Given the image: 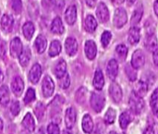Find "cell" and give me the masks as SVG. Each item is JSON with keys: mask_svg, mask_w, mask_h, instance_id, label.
I'll return each instance as SVG.
<instances>
[{"mask_svg": "<svg viewBox=\"0 0 158 134\" xmlns=\"http://www.w3.org/2000/svg\"><path fill=\"white\" fill-rule=\"evenodd\" d=\"M129 104H130L131 112L136 115L141 114L144 108V101L143 97L140 94H138L136 92L131 93V95L129 100Z\"/></svg>", "mask_w": 158, "mask_h": 134, "instance_id": "6da1fadb", "label": "cell"}, {"mask_svg": "<svg viewBox=\"0 0 158 134\" xmlns=\"http://www.w3.org/2000/svg\"><path fill=\"white\" fill-rule=\"evenodd\" d=\"M90 103H91V107L96 112V113H100L106 104V99L105 96L100 94V93H93L91 99H90Z\"/></svg>", "mask_w": 158, "mask_h": 134, "instance_id": "7a4b0ae2", "label": "cell"}, {"mask_svg": "<svg viewBox=\"0 0 158 134\" xmlns=\"http://www.w3.org/2000/svg\"><path fill=\"white\" fill-rule=\"evenodd\" d=\"M127 21H128V16L126 10L122 7L117 8L114 15V25L117 28H121L127 23Z\"/></svg>", "mask_w": 158, "mask_h": 134, "instance_id": "3957f363", "label": "cell"}, {"mask_svg": "<svg viewBox=\"0 0 158 134\" xmlns=\"http://www.w3.org/2000/svg\"><path fill=\"white\" fill-rule=\"evenodd\" d=\"M145 63V57H144V54L143 52L141 50V49H137L133 52L132 54V57H131V65L138 69L140 68H142Z\"/></svg>", "mask_w": 158, "mask_h": 134, "instance_id": "277c9868", "label": "cell"}, {"mask_svg": "<svg viewBox=\"0 0 158 134\" xmlns=\"http://www.w3.org/2000/svg\"><path fill=\"white\" fill-rule=\"evenodd\" d=\"M54 91H55V83L53 80L49 76H45L42 83V92L44 96L46 98L52 96Z\"/></svg>", "mask_w": 158, "mask_h": 134, "instance_id": "5b68a950", "label": "cell"}, {"mask_svg": "<svg viewBox=\"0 0 158 134\" xmlns=\"http://www.w3.org/2000/svg\"><path fill=\"white\" fill-rule=\"evenodd\" d=\"M109 94L115 103L118 104L121 102L122 97H123V93H122L121 87L119 86L118 83H117V82L111 83V85L109 87Z\"/></svg>", "mask_w": 158, "mask_h": 134, "instance_id": "8992f818", "label": "cell"}, {"mask_svg": "<svg viewBox=\"0 0 158 134\" xmlns=\"http://www.w3.org/2000/svg\"><path fill=\"white\" fill-rule=\"evenodd\" d=\"M23 50L22 43L19 38L15 37L10 43V55L12 57H19Z\"/></svg>", "mask_w": 158, "mask_h": 134, "instance_id": "52a82bcc", "label": "cell"}, {"mask_svg": "<svg viewBox=\"0 0 158 134\" xmlns=\"http://www.w3.org/2000/svg\"><path fill=\"white\" fill-rule=\"evenodd\" d=\"M96 15H97L98 19L102 23H106L109 19V11L105 3L101 2L98 5L97 9H96Z\"/></svg>", "mask_w": 158, "mask_h": 134, "instance_id": "ba28073f", "label": "cell"}, {"mask_svg": "<svg viewBox=\"0 0 158 134\" xmlns=\"http://www.w3.org/2000/svg\"><path fill=\"white\" fill-rule=\"evenodd\" d=\"M77 119L76 111L73 107H69L65 113V124L68 129H72Z\"/></svg>", "mask_w": 158, "mask_h": 134, "instance_id": "9c48e42d", "label": "cell"}, {"mask_svg": "<svg viewBox=\"0 0 158 134\" xmlns=\"http://www.w3.org/2000/svg\"><path fill=\"white\" fill-rule=\"evenodd\" d=\"M65 48H66V52L69 56L72 57V56L76 55V53L78 51L77 40L73 37H69L65 42Z\"/></svg>", "mask_w": 158, "mask_h": 134, "instance_id": "30bf717a", "label": "cell"}, {"mask_svg": "<svg viewBox=\"0 0 158 134\" xmlns=\"http://www.w3.org/2000/svg\"><path fill=\"white\" fill-rule=\"evenodd\" d=\"M84 51H85V55L88 59H90V60L94 59V57H96V53H97V47H96L95 43L92 40L87 41L85 43Z\"/></svg>", "mask_w": 158, "mask_h": 134, "instance_id": "8fae6325", "label": "cell"}, {"mask_svg": "<svg viewBox=\"0 0 158 134\" xmlns=\"http://www.w3.org/2000/svg\"><path fill=\"white\" fill-rule=\"evenodd\" d=\"M42 75V68L39 64H34L30 72H29V80L31 83L35 84L39 82Z\"/></svg>", "mask_w": 158, "mask_h": 134, "instance_id": "7c38bea8", "label": "cell"}, {"mask_svg": "<svg viewBox=\"0 0 158 134\" xmlns=\"http://www.w3.org/2000/svg\"><path fill=\"white\" fill-rule=\"evenodd\" d=\"M11 89L16 96H19L22 94L24 89V82L19 76H16L13 79L11 82Z\"/></svg>", "mask_w": 158, "mask_h": 134, "instance_id": "4fadbf2b", "label": "cell"}, {"mask_svg": "<svg viewBox=\"0 0 158 134\" xmlns=\"http://www.w3.org/2000/svg\"><path fill=\"white\" fill-rule=\"evenodd\" d=\"M106 72L108 77L114 81L118 73V63L116 59H111L109 60L108 64H107V68H106Z\"/></svg>", "mask_w": 158, "mask_h": 134, "instance_id": "5bb4252c", "label": "cell"}, {"mask_svg": "<svg viewBox=\"0 0 158 134\" xmlns=\"http://www.w3.org/2000/svg\"><path fill=\"white\" fill-rule=\"evenodd\" d=\"M145 46L150 51H155L157 48V39L154 31H149L145 38Z\"/></svg>", "mask_w": 158, "mask_h": 134, "instance_id": "9a60e30c", "label": "cell"}, {"mask_svg": "<svg viewBox=\"0 0 158 134\" xmlns=\"http://www.w3.org/2000/svg\"><path fill=\"white\" fill-rule=\"evenodd\" d=\"M141 39V31L140 29L137 26H132L131 29L129 31V36H128V41L131 44L134 45L139 43Z\"/></svg>", "mask_w": 158, "mask_h": 134, "instance_id": "2e32d148", "label": "cell"}, {"mask_svg": "<svg viewBox=\"0 0 158 134\" xmlns=\"http://www.w3.org/2000/svg\"><path fill=\"white\" fill-rule=\"evenodd\" d=\"M93 84H94V87L97 91H101L103 89V87L105 85V78H104V74L101 69H97L95 71Z\"/></svg>", "mask_w": 158, "mask_h": 134, "instance_id": "e0dca14e", "label": "cell"}, {"mask_svg": "<svg viewBox=\"0 0 158 134\" xmlns=\"http://www.w3.org/2000/svg\"><path fill=\"white\" fill-rule=\"evenodd\" d=\"M65 19L69 24L72 25L77 19V8L75 6H69L65 12Z\"/></svg>", "mask_w": 158, "mask_h": 134, "instance_id": "ac0fdd59", "label": "cell"}, {"mask_svg": "<svg viewBox=\"0 0 158 134\" xmlns=\"http://www.w3.org/2000/svg\"><path fill=\"white\" fill-rule=\"evenodd\" d=\"M84 28L86 30V31L92 33L94 32L96 28H97V21L95 19V18L93 15H88L85 19L84 21Z\"/></svg>", "mask_w": 158, "mask_h": 134, "instance_id": "d6986e66", "label": "cell"}, {"mask_svg": "<svg viewBox=\"0 0 158 134\" xmlns=\"http://www.w3.org/2000/svg\"><path fill=\"white\" fill-rule=\"evenodd\" d=\"M22 126L26 131H28L30 132H31L35 130V122H34V119H33L31 114L27 113L25 115V117L22 120Z\"/></svg>", "mask_w": 158, "mask_h": 134, "instance_id": "ffe728a7", "label": "cell"}, {"mask_svg": "<svg viewBox=\"0 0 158 134\" xmlns=\"http://www.w3.org/2000/svg\"><path fill=\"white\" fill-rule=\"evenodd\" d=\"M13 26V19L10 15L4 14L1 19V28L5 32H9Z\"/></svg>", "mask_w": 158, "mask_h": 134, "instance_id": "44dd1931", "label": "cell"}, {"mask_svg": "<svg viewBox=\"0 0 158 134\" xmlns=\"http://www.w3.org/2000/svg\"><path fill=\"white\" fill-rule=\"evenodd\" d=\"M143 7L142 4H139L138 6L136 7V9L134 10L132 17H131V23L132 26H137V24L141 21L142 18H143Z\"/></svg>", "mask_w": 158, "mask_h": 134, "instance_id": "7402d4cb", "label": "cell"}, {"mask_svg": "<svg viewBox=\"0 0 158 134\" xmlns=\"http://www.w3.org/2000/svg\"><path fill=\"white\" fill-rule=\"evenodd\" d=\"M64 25L59 17H56L53 19L51 25V31L56 34H62L64 32Z\"/></svg>", "mask_w": 158, "mask_h": 134, "instance_id": "603a6c76", "label": "cell"}, {"mask_svg": "<svg viewBox=\"0 0 158 134\" xmlns=\"http://www.w3.org/2000/svg\"><path fill=\"white\" fill-rule=\"evenodd\" d=\"M81 126H82V130L85 133H91L94 130V121L91 118L90 115H85L82 119V123H81Z\"/></svg>", "mask_w": 158, "mask_h": 134, "instance_id": "cb8c5ba5", "label": "cell"}, {"mask_svg": "<svg viewBox=\"0 0 158 134\" xmlns=\"http://www.w3.org/2000/svg\"><path fill=\"white\" fill-rule=\"evenodd\" d=\"M34 25L32 22L31 21H27L24 23L23 27H22V31H23V35L27 40H31L33 33H34Z\"/></svg>", "mask_w": 158, "mask_h": 134, "instance_id": "d4e9b609", "label": "cell"}, {"mask_svg": "<svg viewBox=\"0 0 158 134\" xmlns=\"http://www.w3.org/2000/svg\"><path fill=\"white\" fill-rule=\"evenodd\" d=\"M46 44H47V41L43 35H39L34 42L35 49L39 54H42L44 52V50L46 48Z\"/></svg>", "mask_w": 158, "mask_h": 134, "instance_id": "484cf974", "label": "cell"}, {"mask_svg": "<svg viewBox=\"0 0 158 134\" xmlns=\"http://www.w3.org/2000/svg\"><path fill=\"white\" fill-rule=\"evenodd\" d=\"M67 72V64L63 59H60L55 67V75L57 79L61 78Z\"/></svg>", "mask_w": 158, "mask_h": 134, "instance_id": "4316f807", "label": "cell"}, {"mask_svg": "<svg viewBox=\"0 0 158 134\" xmlns=\"http://www.w3.org/2000/svg\"><path fill=\"white\" fill-rule=\"evenodd\" d=\"M132 118L131 115L129 112H123L119 116V125L122 130H126L129 126V124L131 122Z\"/></svg>", "mask_w": 158, "mask_h": 134, "instance_id": "83f0119b", "label": "cell"}, {"mask_svg": "<svg viewBox=\"0 0 158 134\" xmlns=\"http://www.w3.org/2000/svg\"><path fill=\"white\" fill-rule=\"evenodd\" d=\"M9 103V91L6 85L0 87V104L6 107Z\"/></svg>", "mask_w": 158, "mask_h": 134, "instance_id": "f1b7e54d", "label": "cell"}, {"mask_svg": "<svg viewBox=\"0 0 158 134\" xmlns=\"http://www.w3.org/2000/svg\"><path fill=\"white\" fill-rule=\"evenodd\" d=\"M150 106L154 115L158 118V88H156L150 99Z\"/></svg>", "mask_w": 158, "mask_h": 134, "instance_id": "f546056e", "label": "cell"}, {"mask_svg": "<svg viewBox=\"0 0 158 134\" xmlns=\"http://www.w3.org/2000/svg\"><path fill=\"white\" fill-rule=\"evenodd\" d=\"M60 52H61V44L56 40L53 41L49 47V52H48L49 56L54 57L58 56L60 54Z\"/></svg>", "mask_w": 158, "mask_h": 134, "instance_id": "4dcf8cb0", "label": "cell"}, {"mask_svg": "<svg viewBox=\"0 0 158 134\" xmlns=\"http://www.w3.org/2000/svg\"><path fill=\"white\" fill-rule=\"evenodd\" d=\"M19 64L22 67H26L29 64L30 59H31V51H30V49L29 48L23 49L21 54L19 57Z\"/></svg>", "mask_w": 158, "mask_h": 134, "instance_id": "1f68e13d", "label": "cell"}, {"mask_svg": "<svg viewBox=\"0 0 158 134\" xmlns=\"http://www.w3.org/2000/svg\"><path fill=\"white\" fill-rule=\"evenodd\" d=\"M116 53L121 61H124L128 55V48L125 44H118L116 48Z\"/></svg>", "mask_w": 158, "mask_h": 134, "instance_id": "d6a6232c", "label": "cell"}, {"mask_svg": "<svg viewBox=\"0 0 158 134\" xmlns=\"http://www.w3.org/2000/svg\"><path fill=\"white\" fill-rule=\"evenodd\" d=\"M116 116H117L116 111L113 108H109L106 111V113L105 114V118H104V120H105L106 124H113L115 122Z\"/></svg>", "mask_w": 158, "mask_h": 134, "instance_id": "836d02e7", "label": "cell"}, {"mask_svg": "<svg viewBox=\"0 0 158 134\" xmlns=\"http://www.w3.org/2000/svg\"><path fill=\"white\" fill-rule=\"evenodd\" d=\"M125 71L127 74V77L129 78L130 81L131 82H135L137 80V71L136 69H134L131 65L128 64L125 68Z\"/></svg>", "mask_w": 158, "mask_h": 134, "instance_id": "e575fe53", "label": "cell"}, {"mask_svg": "<svg viewBox=\"0 0 158 134\" xmlns=\"http://www.w3.org/2000/svg\"><path fill=\"white\" fill-rule=\"evenodd\" d=\"M44 113H45V107L42 103H38L35 107H34V114L37 117L38 120H42L44 117Z\"/></svg>", "mask_w": 158, "mask_h": 134, "instance_id": "d590c367", "label": "cell"}, {"mask_svg": "<svg viewBox=\"0 0 158 134\" xmlns=\"http://www.w3.org/2000/svg\"><path fill=\"white\" fill-rule=\"evenodd\" d=\"M35 100V91L32 88H29L24 96V103L26 105L32 103Z\"/></svg>", "mask_w": 158, "mask_h": 134, "instance_id": "8d00e7d4", "label": "cell"}, {"mask_svg": "<svg viewBox=\"0 0 158 134\" xmlns=\"http://www.w3.org/2000/svg\"><path fill=\"white\" fill-rule=\"evenodd\" d=\"M58 80H59L58 83H59L60 88H62V89H67V88H69V84H70V79H69V76L68 72H66L65 75H63V76H62L61 78H59Z\"/></svg>", "mask_w": 158, "mask_h": 134, "instance_id": "74e56055", "label": "cell"}, {"mask_svg": "<svg viewBox=\"0 0 158 134\" xmlns=\"http://www.w3.org/2000/svg\"><path fill=\"white\" fill-rule=\"evenodd\" d=\"M111 38H112V34L110 31H106L103 32L102 36H101V43H102V45L104 47H107V45L109 44L110 41H111Z\"/></svg>", "mask_w": 158, "mask_h": 134, "instance_id": "f35d334b", "label": "cell"}, {"mask_svg": "<svg viewBox=\"0 0 158 134\" xmlns=\"http://www.w3.org/2000/svg\"><path fill=\"white\" fill-rule=\"evenodd\" d=\"M85 99H86V89L83 87H81L76 93V100L80 104H82L84 103Z\"/></svg>", "mask_w": 158, "mask_h": 134, "instance_id": "ab89813d", "label": "cell"}, {"mask_svg": "<svg viewBox=\"0 0 158 134\" xmlns=\"http://www.w3.org/2000/svg\"><path fill=\"white\" fill-rule=\"evenodd\" d=\"M11 7L13 11L17 14H19L22 10V2L21 0H11Z\"/></svg>", "mask_w": 158, "mask_h": 134, "instance_id": "60d3db41", "label": "cell"}, {"mask_svg": "<svg viewBox=\"0 0 158 134\" xmlns=\"http://www.w3.org/2000/svg\"><path fill=\"white\" fill-rule=\"evenodd\" d=\"M20 111V106H19V103L18 101H13L12 104L10 105V112L11 114L15 117V116H18L19 113Z\"/></svg>", "mask_w": 158, "mask_h": 134, "instance_id": "b9f144b4", "label": "cell"}, {"mask_svg": "<svg viewBox=\"0 0 158 134\" xmlns=\"http://www.w3.org/2000/svg\"><path fill=\"white\" fill-rule=\"evenodd\" d=\"M47 133L48 134H60V130L57 124L50 123L47 127Z\"/></svg>", "mask_w": 158, "mask_h": 134, "instance_id": "7bdbcfd3", "label": "cell"}, {"mask_svg": "<svg viewBox=\"0 0 158 134\" xmlns=\"http://www.w3.org/2000/svg\"><path fill=\"white\" fill-rule=\"evenodd\" d=\"M137 94H140V95H142V94H145L146 92H147V85H146V83L144 82H139L138 83H137Z\"/></svg>", "mask_w": 158, "mask_h": 134, "instance_id": "ee69618b", "label": "cell"}, {"mask_svg": "<svg viewBox=\"0 0 158 134\" xmlns=\"http://www.w3.org/2000/svg\"><path fill=\"white\" fill-rule=\"evenodd\" d=\"M55 4H56V0H42V5L46 9L53 8Z\"/></svg>", "mask_w": 158, "mask_h": 134, "instance_id": "f6af8a7d", "label": "cell"}, {"mask_svg": "<svg viewBox=\"0 0 158 134\" xmlns=\"http://www.w3.org/2000/svg\"><path fill=\"white\" fill-rule=\"evenodd\" d=\"M6 43L2 40H0V57L4 58L6 56Z\"/></svg>", "mask_w": 158, "mask_h": 134, "instance_id": "bcb514c9", "label": "cell"}, {"mask_svg": "<svg viewBox=\"0 0 158 134\" xmlns=\"http://www.w3.org/2000/svg\"><path fill=\"white\" fill-rule=\"evenodd\" d=\"M153 59H154L155 64L156 66H158V47L154 51V53H153Z\"/></svg>", "mask_w": 158, "mask_h": 134, "instance_id": "7dc6e473", "label": "cell"}, {"mask_svg": "<svg viewBox=\"0 0 158 134\" xmlns=\"http://www.w3.org/2000/svg\"><path fill=\"white\" fill-rule=\"evenodd\" d=\"M143 134H155V130L152 127H147L143 132Z\"/></svg>", "mask_w": 158, "mask_h": 134, "instance_id": "c3c4849f", "label": "cell"}, {"mask_svg": "<svg viewBox=\"0 0 158 134\" xmlns=\"http://www.w3.org/2000/svg\"><path fill=\"white\" fill-rule=\"evenodd\" d=\"M86 1V4L90 6V7H94L96 4V1L97 0H85Z\"/></svg>", "mask_w": 158, "mask_h": 134, "instance_id": "681fc988", "label": "cell"}, {"mask_svg": "<svg viewBox=\"0 0 158 134\" xmlns=\"http://www.w3.org/2000/svg\"><path fill=\"white\" fill-rule=\"evenodd\" d=\"M154 9H155V12L156 14V16L158 17V0L155 1V4H154Z\"/></svg>", "mask_w": 158, "mask_h": 134, "instance_id": "f907efd6", "label": "cell"}, {"mask_svg": "<svg viewBox=\"0 0 158 134\" xmlns=\"http://www.w3.org/2000/svg\"><path fill=\"white\" fill-rule=\"evenodd\" d=\"M113 4H116V5H120L124 2V0H111Z\"/></svg>", "mask_w": 158, "mask_h": 134, "instance_id": "816d5d0a", "label": "cell"}, {"mask_svg": "<svg viewBox=\"0 0 158 134\" xmlns=\"http://www.w3.org/2000/svg\"><path fill=\"white\" fill-rule=\"evenodd\" d=\"M3 128H4V123H3L2 119H0V134L2 133V132H3Z\"/></svg>", "mask_w": 158, "mask_h": 134, "instance_id": "f5cc1de1", "label": "cell"}, {"mask_svg": "<svg viewBox=\"0 0 158 134\" xmlns=\"http://www.w3.org/2000/svg\"><path fill=\"white\" fill-rule=\"evenodd\" d=\"M3 81V73H2V70L0 69V82Z\"/></svg>", "mask_w": 158, "mask_h": 134, "instance_id": "db71d44e", "label": "cell"}, {"mask_svg": "<svg viewBox=\"0 0 158 134\" xmlns=\"http://www.w3.org/2000/svg\"><path fill=\"white\" fill-rule=\"evenodd\" d=\"M128 1V4H130V5H131V4H133L136 0H127Z\"/></svg>", "mask_w": 158, "mask_h": 134, "instance_id": "11a10c76", "label": "cell"}, {"mask_svg": "<svg viewBox=\"0 0 158 134\" xmlns=\"http://www.w3.org/2000/svg\"><path fill=\"white\" fill-rule=\"evenodd\" d=\"M37 134H44V133L43 130H39V132H37Z\"/></svg>", "mask_w": 158, "mask_h": 134, "instance_id": "9f6ffc18", "label": "cell"}, {"mask_svg": "<svg viewBox=\"0 0 158 134\" xmlns=\"http://www.w3.org/2000/svg\"><path fill=\"white\" fill-rule=\"evenodd\" d=\"M62 134H71V133H70V132H67V131H64Z\"/></svg>", "mask_w": 158, "mask_h": 134, "instance_id": "6f0895ef", "label": "cell"}, {"mask_svg": "<svg viewBox=\"0 0 158 134\" xmlns=\"http://www.w3.org/2000/svg\"><path fill=\"white\" fill-rule=\"evenodd\" d=\"M108 134H118V133H117L116 132H110Z\"/></svg>", "mask_w": 158, "mask_h": 134, "instance_id": "680465c9", "label": "cell"}]
</instances>
